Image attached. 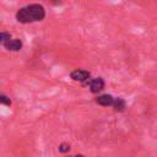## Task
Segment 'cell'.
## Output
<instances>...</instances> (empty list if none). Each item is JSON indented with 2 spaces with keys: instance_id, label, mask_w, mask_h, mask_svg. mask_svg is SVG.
<instances>
[{
  "instance_id": "5",
  "label": "cell",
  "mask_w": 157,
  "mask_h": 157,
  "mask_svg": "<svg viewBox=\"0 0 157 157\" xmlns=\"http://www.w3.org/2000/svg\"><path fill=\"white\" fill-rule=\"evenodd\" d=\"M5 47L6 49L9 50H12V52H17L22 48V42L20 39H10L9 42L5 43Z\"/></svg>"
},
{
  "instance_id": "8",
  "label": "cell",
  "mask_w": 157,
  "mask_h": 157,
  "mask_svg": "<svg viewBox=\"0 0 157 157\" xmlns=\"http://www.w3.org/2000/svg\"><path fill=\"white\" fill-rule=\"evenodd\" d=\"M0 103H2V104H6V105H11V99H10L7 96L0 94Z\"/></svg>"
},
{
  "instance_id": "3",
  "label": "cell",
  "mask_w": 157,
  "mask_h": 157,
  "mask_svg": "<svg viewBox=\"0 0 157 157\" xmlns=\"http://www.w3.org/2000/svg\"><path fill=\"white\" fill-rule=\"evenodd\" d=\"M90 88H91V92H93V93H97V92L102 91L104 88V81H103V78H101V77L93 78L91 81V83H90Z\"/></svg>"
},
{
  "instance_id": "7",
  "label": "cell",
  "mask_w": 157,
  "mask_h": 157,
  "mask_svg": "<svg viewBox=\"0 0 157 157\" xmlns=\"http://www.w3.org/2000/svg\"><path fill=\"white\" fill-rule=\"evenodd\" d=\"M11 39V36L9 33H4V32H0V43H6Z\"/></svg>"
},
{
  "instance_id": "1",
  "label": "cell",
  "mask_w": 157,
  "mask_h": 157,
  "mask_svg": "<svg viewBox=\"0 0 157 157\" xmlns=\"http://www.w3.org/2000/svg\"><path fill=\"white\" fill-rule=\"evenodd\" d=\"M45 16V10L39 4H31L21 7L16 13V20L21 23H29L36 21H42Z\"/></svg>"
},
{
  "instance_id": "9",
  "label": "cell",
  "mask_w": 157,
  "mask_h": 157,
  "mask_svg": "<svg viewBox=\"0 0 157 157\" xmlns=\"http://www.w3.org/2000/svg\"><path fill=\"white\" fill-rule=\"evenodd\" d=\"M69 150H70V145L66 144V142H63V144L59 146V151H60V152H67Z\"/></svg>"
},
{
  "instance_id": "4",
  "label": "cell",
  "mask_w": 157,
  "mask_h": 157,
  "mask_svg": "<svg viewBox=\"0 0 157 157\" xmlns=\"http://www.w3.org/2000/svg\"><path fill=\"white\" fill-rule=\"evenodd\" d=\"M96 102H97L98 104L103 105V107H108V105H113L114 98H113L110 94H102V96H99V97L96 99Z\"/></svg>"
},
{
  "instance_id": "10",
  "label": "cell",
  "mask_w": 157,
  "mask_h": 157,
  "mask_svg": "<svg viewBox=\"0 0 157 157\" xmlns=\"http://www.w3.org/2000/svg\"><path fill=\"white\" fill-rule=\"evenodd\" d=\"M76 157H83V156H82V155H77Z\"/></svg>"
},
{
  "instance_id": "6",
  "label": "cell",
  "mask_w": 157,
  "mask_h": 157,
  "mask_svg": "<svg viewBox=\"0 0 157 157\" xmlns=\"http://www.w3.org/2000/svg\"><path fill=\"white\" fill-rule=\"evenodd\" d=\"M113 107H114V109H115L117 112H121V110H124V108H125V101H124L123 98L118 97V98L114 99Z\"/></svg>"
},
{
  "instance_id": "2",
  "label": "cell",
  "mask_w": 157,
  "mask_h": 157,
  "mask_svg": "<svg viewBox=\"0 0 157 157\" xmlns=\"http://www.w3.org/2000/svg\"><path fill=\"white\" fill-rule=\"evenodd\" d=\"M70 76H71V78H72L74 81L83 82V81H86V80L90 77V72L86 71V70H80V69H77V70L72 71Z\"/></svg>"
}]
</instances>
